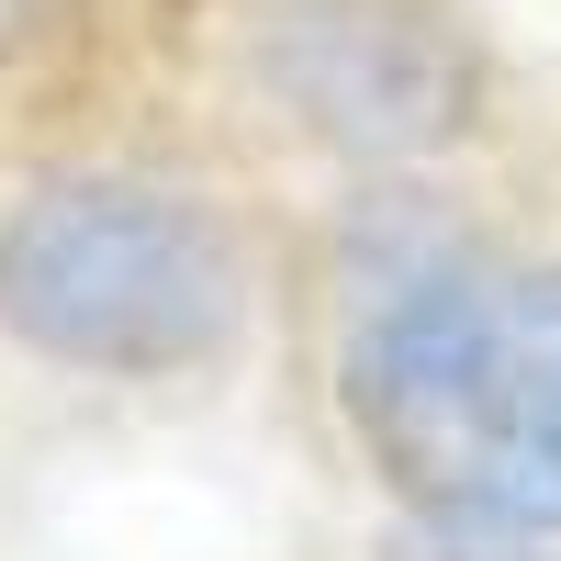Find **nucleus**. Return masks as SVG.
<instances>
[{"instance_id": "obj_1", "label": "nucleus", "mask_w": 561, "mask_h": 561, "mask_svg": "<svg viewBox=\"0 0 561 561\" xmlns=\"http://www.w3.org/2000/svg\"><path fill=\"white\" fill-rule=\"evenodd\" d=\"M382 472L449 528H561V280H415L348 348Z\"/></svg>"}, {"instance_id": "obj_2", "label": "nucleus", "mask_w": 561, "mask_h": 561, "mask_svg": "<svg viewBox=\"0 0 561 561\" xmlns=\"http://www.w3.org/2000/svg\"><path fill=\"white\" fill-rule=\"evenodd\" d=\"M0 325L79 370H180L237 325V248L169 192L79 180L0 225Z\"/></svg>"}, {"instance_id": "obj_3", "label": "nucleus", "mask_w": 561, "mask_h": 561, "mask_svg": "<svg viewBox=\"0 0 561 561\" xmlns=\"http://www.w3.org/2000/svg\"><path fill=\"white\" fill-rule=\"evenodd\" d=\"M404 561H517V550H494V528H460V539H438V550H404Z\"/></svg>"}]
</instances>
